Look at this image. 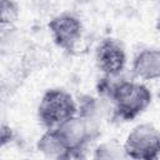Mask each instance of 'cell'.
I'll list each match as a JSON object with an SVG mask.
<instances>
[{"label": "cell", "instance_id": "obj_3", "mask_svg": "<svg viewBox=\"0 0 160 160\" xmlns=\"http://www.w3.org/2000/svg\"><path fill=\"white\" fill-rule=\"evenodd\" d=\"M122 149L131 160H160V131L151 124H139L128 134Z\"/></svg>", "mask_w": 160, "mask_h": 160}, {"label": "cell", "instance_id": "obj_12", "mask_svg": "<svg viewBox=\"0 0 160 160\" xmlns=\"http://www.w3.org/2000/svg\"><path fill=\"white\" fill-rule=\"evenodd\" d=\"M156 29L160 31V12H159V16L156 19Z\"/></svg>", "mask_w": 160, "mask_h": 160}, {"label": "cell", "instance_id": "obj_4", "mask_svg": "<svg viewBox=\"0 0 160 160\" xmlns=\"http://www.w3.org/2000/svg\"><path fill=\"white\" fill-rule=\"evenodd\" d=\"M48 28L55 45L65 51H72L82 35V24L80 19L69 12L54 16L49 21Z\"/></svg>", "mask_w": 160, "mask_h": 160}, {"label": "cell", "instance_id": "obj_9", "mask_svg": "<svg viewBox=\"0 0 160 160\" xmlns=\"http://www.w3.org/2000/svg\"><path fill=\"white\" fill-rule=\"evenodd\" d=\"M115 142H105L98 146L94 154V160H122V151Z\"/></svg>", "mask_w": 160, "mask_h": 160}, {"label": "cell", "instance_id": "obj_5", "mask_svg": "<svg viewBox=\"0 0 160 160\" xmlns=\"http://www.w3.org/2000/svg\"><path fill=\"white\" fill-rule=\"evenodd\" d=\"M55 129L72 151L74 158H79L80 152L84 151L92 139L94 132L90 120L84 115H75Z\"/></svg>", "mask_w": 160, "mask_h": 160}, {"label": "cell", "instance_id": "obj_1", "mask_svg": "<svg viewBox=\"0 0 160 160\" xmlns=\"http://www.w3.org/2000/svg\"><path fill=\"white\" fill-rule=\"evenodd\" d=\"M116 115L122 120H132L144 112L151 104V91L140 82L122 80L110 88Z\"/></svg>", "mask_w": 160, "mask_h": 160}, {"label": "cell", "instance_id": "obj_11", "mask_svg": "<svg viewBox=\"0 0 160 160\" xmlns=\"http://www.w3.org/2000/svg\"><path fill=\"white\" fill-rule=\"evenodd\" d=\"M11 138H12L11 129L9 126H6L5 124H2V126H1V145L4 146L8 141H11Z\"/></svg>", "mask_w": 160, "mask_h": 160}, {"label": "cell", "instance_id": "obj_10", "mask_svg": "<svg viewBox=\"0 0 160 160\" xmlns=\"http://www.w3.org/2000/svg\"><path fill=\"white\" fill-rule=\"evenodd\" d=\"M0 10H1V22H12L18 18V5L12 1L2 0L0 2Z\"/></svg>", "mask_w": 160, "mask_h": 160}, {"label": "cell", "instance_id": "obj_7", "mask_svg": "<svg viewBox=\"0 0 160 160\" xmlns=\"http://www.w3.org/2000/svg\"><path fill=\"white\" fill-rule=\"evenodd\" d=\"M38 150L49 160H71L72 151L65 144L56 129H48L38 140Z\"/></svg>", "mask_w": 160, "mask_h": 160}, {"label": "cell", "instance_id": "obj_2", "mask_svg": "<svg viewBox=\"0 0 160 160\" xmlns=\"http://www.w3.org/2000/svg\"><path fill=\"white\" fill-rule=\"evenodd\" d=\"M78 115L76 102L64 89H49L41 96L38 106V118L48 129H55L66 120Z\"/></svg>", "mask_w": 160, "mask_h": 160}, {"label": "cell", "instance_id": "obj_8", "mask_svg": "<svg viewBox=\"0 0 160 160\" xmlns=\"http://www.w3.org/2000/svg\"><path fill=\"white\" fill-rule=\"evenodd\" d=\"M132 72L142 80L160 79V49H142L132 60Z\"/></svg>", "mask_w": 160, "mask_h": 160}, {"label": "cell", "instance_id": "obj_6", "mask_svg": "<svg viewBox=\"0 0 160 160\" xmlns=\"http://www.w3.org/2000/svg\"><path fill=\"white\" fill-rule=\"evenodd\" d=\"M98 69L108 78L118 76L126 65V52L120 41L108 38L99 42L95 51Z\"/></svg>", "mask_w": 160, "mask_h": 160}]
</instances>
